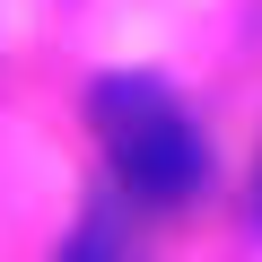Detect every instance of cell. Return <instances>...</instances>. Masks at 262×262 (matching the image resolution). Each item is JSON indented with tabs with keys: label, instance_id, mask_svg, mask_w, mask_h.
I'll return each mask as SVG.
<instances>
[{
	"label": "cell",
	"instance_id": "cell-1",
	"mask_svg": "<svg viewBox=\"0 0 262 262\" xmlns=\"http://www.w3.org/2000/svg\"><path fill=\"white\" fill-rule=\"evenodd\" d=\"M88 114H96V140H105V158H114V175H122V192L131 201H192L201 192V175H210V149H201V131H192V114L158 88V79H96V96H88Z\"/></svg>",
	"mask_w": 262,
	"mask_h": 262
}]
</instances>
